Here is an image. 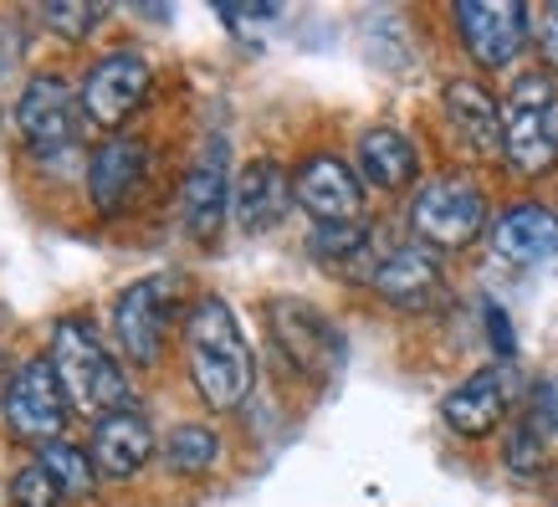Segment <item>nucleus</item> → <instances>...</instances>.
Returning a JSON list of instances; mask_svg holds the SVG:
<instances>
[{
    "instance_id": "obj_1",
    "label": "nucleus",
    "mask_w": 558,
    "mask_h": 507,
    "mask_svg": "<svg viewBox=\"0 0 558 507\" xmlns=\"http://www.w3.org/2000/svg\"><path fill=\"white\" fill-rule=\"evenodd\" d=\"M185 354H190V379H195L205 406L210 410L246 406V395L256 385V359L226 298H201L190 307Z\"/></svg>"
},
{
    "instance_id": "obj_2",
    "label": "nucleus",
    "mask_w": 558,
    "mask_h": 507,
    "mask_svg": "<svg viewBox=\"0 0 558 507\" xmlns=\"http://www.w3.org/2000/svg\"><path fill=\"white\" fill-rule=\"evenodd\" d=\"M51 370H57V385L68 395V406L77 415H87V421H108L113 410L134 406L123 364L102 343L98 328L83 318L57 323V334H51Z\"/></svg>"
},
{
    "instance_id": "obj_3",
    "label": "nucleus",
    "mask_w": 558,
    "mask_h": 507,
    "mask_svg": "<svg viewBox=\"0 0 558 507\" xmlns=\"http://www.w3.org/2000/svg\"><path fill=\"white\" fill-rule=\"evenodd\" d=\"M502 159L523 180L558 165V83L548 72H523L512 83L502 102Z\"/></svg>"
},
{
    "instance_id": "obj_4",
    "label": "nucleus",
    "mask_w": 558,
    "mask_h": 507,
    "mask_svg": "<svg viewBox=\"0 0 558 507\" xmlns=\"http://www.w3.org/2000/svg\"><path fill=\"white\" fill-rule=\"evenodd\" d=\"M482 226H487V190L466 174H436L410 201V231L436 252H461L466 241L482 237Z\"/></svg>"
},
{
    "instance_id": "obj_5",
    "label": "nucleus",
    "mask_w": 558,
    "mask_h": 507,
    "mask_svg": "<svg viewBox=\"0 0 558 507\" xmlns=\"http://www.w3.org/2000/svg\"><path fill=\"white\" fill-rule=\"evenodd\" d=\"M83 93L68 83V77H57V72H41L32 83L21 87L16 98V134L21 144L36 154V159H57V154H68L83 134Z\"/></svg>"
},
{
    "instance_id": "obj_6",
    "label": "nucleus",
    "mask_w": 558,
    "mask_h": 507,
    "mask_svg": "<svg viewBox=\"0 0 558 507\" xmlns=\"http://www.w3.org/2000/svg\"><path fill=\"white\" fill-rule=\"evenodd\" d=\"M174 298H180V277H144L113 298V338H119L129 364H138V370L159 364V349H165V334L174 318Z\"/></svg>"
},
{
    "instance_id": "obj_7",
    "label": "nucleus",
    "mask_w": 558,
    "mask_h": 507,
    "mask_svg": "<svg viewBox=\"0 0 558 507\" xmlns=\"http://www.w3.org/2000/svg\"><path fill=\"white\" fill-rule=\"evenodd\" d=\"M267 323L292 370L313 374V379H328V374L343 370V334L313 303H303V298H271Z\"/></svg>"
},
{
    "instance_id": "obj_8",
    "label": "nucleus",
    "mask_w": 558,
    "mask_h": 507,
    "mask_svg": "<svg viewBox=\"0 0 558 507\" xmlns=\"http://www.w3.org/2000/svg\"><path fill=\"white\" fill-rule=\"evenodd\" d=\"M149 83H154V72L138 51H108V57H98L87 68L83 87H77L83 93V119L93 129H102V134H113V129L129 123V113H134L138 102L149 98Z\"/></svg>"
},
{
    "instance_id": "obj_9",
    "label": "nucleus",
    "mask_w": 558,
    "mask_h": 507,
    "mask_svg": "<svg viewBox=\"0 0 558 507\" xmlns=\"http://www.w3.org/2000/svg\"><path fill=\"white\" fill-rule=\"evenodd\" d=\"M5 425L16 431L21 440H36V446H47V440H62V425H68L72 406L62 385H57V370H51V359H26L5 389V406H0Z\"/></svg>"
},
{
    "instance_id": "obj_10",
    "label": "nucleus",
    "mask_w": 558,
    "mask_h": 507,
    "mask_svg": "<svg viewBox=\"0 0 558 507\" xmlns=\"http://www.w3.org/2000/svg\"><path fill=\"white\" fill-rule=\"evenodd\" d=\"M527 21H533V11L518 0H461L457 5L461 47L487 72L518 62V51L527 47Z\"/></svg>"
},
{
    "instance_id": "obj_11",
    "label": "nucleus",
    "mask_w": 558,
    "mask_h": 507,
    "mask_svg": "<svg viewBox=\"0 0 558 507\" xmlns=\"http://www.w3.org/2000/svg\"><path fill=\"white\" fill-rule=\"evenodd\" d=\"M518 385H523L518 370H512L508 359H497V364H487V370L466 374V379L440 400V415H446V425H451L457 436L482 440L508 421V410L518 406Z\"/></svg>"
},
{
    "instance_id": "obj_12",
    "label": "nucleus",
    "mask_w": 558,
    "mask_h": 507,
    "mask_svg": "<svg viewBox=\"0 0 558 507\" xmlns=\"http://www.w3.org/2000/svg\"><path fill=\"white\" fill-rule=\"evenodd\" d=\"M292 195L318 226H349L364 210V180L359 169L339 154H313L298 174H292Z\"/></svg>"
},
{
    "instance_id": "obj_13",
    "label": "nucleus",
    "mask_w": 558,
    "mask_h": 507,
    "mask_svg": "<svg viewBox=\"0 0 558 507\" xmlns=\"http://www.w3.org/2000/svg\"><path fill=\"white\" fill-rule=\"evenodd\" d=\"M231 149H226V138H210L201 154H195V165L185 174V190H180V216H185V231L195 241H216L220 220L231 210Z\"/></svg>"
},
{
    "instance_id": "obj_14",
    "label": "nucleus",
    "mask_w": 558,
    "mask_h": 507,
    "mask_svg": "<svg viewBox=\"0 0 558 507\" xmlns=\"http://www.w3.org/2000/svg\"><path fill=\"white\" fill-rule=\"evenodd\" d=\"M144 174H149V144L129 134H108L87 159V201L102 216H113L138 195Z\"/></svg>"
},
{
    "instance_id": "obj_15",
    "label": "nucleus",
    "mask_w": 558,
    "mask_h": 507,
    "mask_svg": "<svg viewBox=\"0 0 558 507\" xmlns=\"http://www.w3.org/2000/svg\"><path fill=\"white\" fill-rule=\"evenodd\" d=\"M369 288L385 303L405 307V313H425L440 298V262L425 246H389L379 262L369 267Z\"/></svg>"
},
{
    "instance_id": "obj_16",
    "label": "nucleus",
    "mask_w": 558,
    "mask_h": 507,
    "mask_svg": "<svg viewBox=\"0 0 558 507\" xmlns=\"http://www.w3.org/2000/svg\"><path fill=\"white\" fill-rule=\"evenodd\" d=\"M292 201H298V195H292L288 169L277 165V159H252V165L241 169V180H236L231 216H236L241 237H262V231H271L277 220L288 216Z\"/></svg>"
},
{
    "instance_id": "obj_17",
    "label": "nucleus",
    "mask_w": 558,
    "mask_h": 507,
    "mask_svg": "<svg viewBox=\"0 0 558 507\" xmlns=\"http://www.w3.org/2000/svg\"><path fill=\"white\" fill-rule=\"evenodd\" d=\"M440 102H446L451 134L466 144V154H476V159H497L502 154V102L492 98L487 87L457 77V83H446Z\"/></svg>"
},
{
    "instance_id": "obj_18",
    "label": "nucleus",
    "mask_w": 558,
    "mask_h": 507,
    "mask_svg": "<svg viewBox=\"0 0 558 507\" xmlns=\"http://www.w3.org/2000/svg\"><path fill=\"white\" fill-rule=\"evenodd\" d=\"M558 252V216L548 205H512L492 226V256L508 267H538Z\"/></svg>"
},
{
    "instance_id": "obj_19",
    "label": "nucleus",
    "mask_w": 558,
    "mask_h": 507,
    "mask_svg": "<svg viewBox=\"0 0 558 507\" xmlns=\"http://www.w3.org/2000/svg\"><path fill=\"white\" fill-rule=\"evenodd\" d=\"M154 457V431L134 406L113 410L108 421L93 425V467L113 482H129L134 472H144V461Z\"/></svg>"
},
{
    "instance_id": "obj_20",
    "label": "nucleus",
    "mask_w": 558,
    "mask_h": 507,
    "mask_svg": "<svg viewBox=\"0 0 558 507\" xmlns=\"http://www.w3.org/2000/svg\"><path fill=\"white\" fill-rule=\"evenodd\" d=\"M359 180L374 190H405L410 180H415V169H421V154H415V144H410L400 129H364L359 134Z\"/></svg>"
},
{
    "instance_id": "obj_21",
    "label": "nucleus",
    "mask_w": 558,
    "mask_h": 507,
    "mask_svg": "<svg viewBox=\"0 0 558 507\" xmlns=\"http://www.w3.org/2000/svg\"><path fill=\"white\" fill-rule=\"evenodd\" d=\"M159 451H165V467H170V472L205 476L220 461V436L210 431V425H174Z\"/></svg>"
},
{
    "instance_id": "obj_22",
    "label": "nucleus",
    "mask_w": 558,
    "mask_h": 507,
    "mask_svg": "<svg viewBox=\"0 0 558 507\" xmlns=\"http://www.w3.org/2000/svg\"><path fill=\"white\" fill-rule=\"evenodd\" d=\"M36 461L51 472V482L62 487V497H93V487H98L93 457H87L83 446H72V440H47V446H36Z\"/></svg>"
},
{
    "instance_id": "obj_23",
    "label": "nucleus",
    "mask_w": 558,
    "mask_h": 507,
    "mask_svg": "<svg viewBox=\"0 0 558 507\" xmlns=\"http://www.w3.org/2000/svg\"><path fill=\"white\" fill-rule=\"evenodd\" d=\"M369 252V226L364 220H349V226H313V256L328 262V267H349Z\"/></svg>"
},
{
    "instance_id": "obj_24",
    "label": "nucleus",
    "mask_w": 558,
    "mask_h": 507,
    "mask_svg": "<svg viewBox=\"0 0 558 507\" xmlns=\"http://www.w3.org/2000/svg\"><path fill=\"white\" fill-rule=\"evenodd\" d=\"M102 16H108V5H87V0H57V5H47V11H41V21H47L62 41H83V36L93 32Z\"/></svg>"
},
{
    "instance_id": "obj_25",
    "label": "nucleus",
    "mask_w": 558,
    "mask_h": 507,
    "mask_svg": "<svg viewBox=\"0 0 558 507\" xmlns=\"http://www.w3.org/2000/svg\"><path fill=\"white\" fill-rule=\"evenodd\" d=\"M11 503L16 507H62V487L51 482V472L41 461H26V467L11 476Z\"/></svg>"
},
{
    "instance_id": "obj_26",
    "label": "nucleus",
    "mask_w": 558,
    "mask_h": 507,
    "mask_svg": "<svg viewBox=\"0 0 558 507\" xmlns=\"http://www.w3.org/2000/svg\"><path fill=\"white\" fill-rule=\"evenodd\" d=\"M277 16H282L277 5H252V11H246V5H220V21H226V26H236V32H246V36H252L256 26L277 21Z\"/></svg>"
},
{
    "instance_id": "obj_27",
    "label": "nucleus",
    "mask_w": 558,
    "mask_h": 507,
    "mask_svg": "<svg viewBox=\"0 0 558 507\" xmlns=\"http://www.w3.org/2000/svg\"><path fill=\"white\" fill-rule=\"evenodd\" d=\"M538 51H543V62H548V72L558 77V0L538 11Z\"/></svg>"
},
{
    "instance_id": "obj_28",
    "label": "nucleus",
    "mask_w": 558,
    "mask_h": 507,
    "mask_svg": "<svg viewBox=\"0 0 558 507\" xmlns=\"http://www.w3.org/2000/svg\"><path fill=\"white\" fill-rule=\"evenodd\" d=\"M21 57H26V36L11 21H0V77H11L21 68Z\"/></svg>"
},
{
    "instance_id": "obj_29",
    "label": "nucleus",
    "mask_w": 558,
    "mask_h": 507,
    "mask_svg": "<svg viewBox=\"0 0 558 507\" xmlns=\"http://www.w3.org/2000/svg\"><path fill=\"white\" fill-rule=\"evenodd\" d=\"M487 334H492V349L512 364V328H508V313L497 303H487Z\"/></svg>"
},
{
    "instance_id": "obj_30",
    "label": "nucleus",
    "mask_w": 558,
    "mask_h": 507,
    "mask_svg": "<svg viewBox=\"0 0 558 507\" xmlns=\"http://www.w3.org/2000/svg\"><path fill=\"white\" fill-rule=\"evenodd\" d=\"M11 379H16V374L5 370V354H0V406H5V389H11Z\"/></svg>"
}]
</instances>
